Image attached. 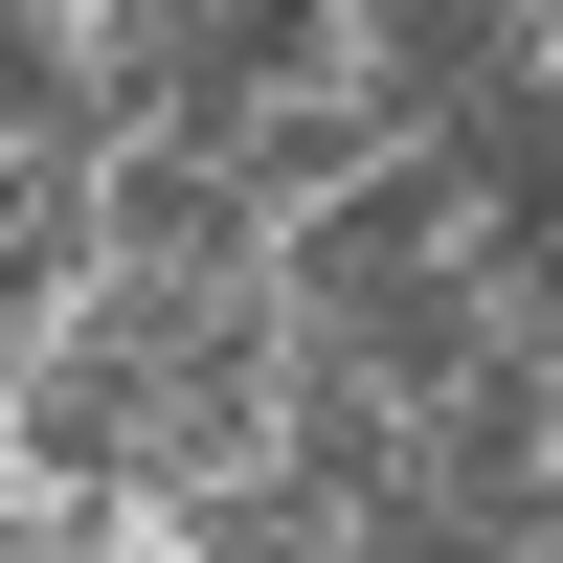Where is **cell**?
Wrapping results in <instances>:
<instances>
[{
  "label": "cell",
  "instance_id": "obj_1",
  "mask_svg": "<svg viewBox=\"0 0 563 563\" xmlns=\"http://www.w3.org/2000/svg\"><path fill=\"white\" fill-rule=\"evenodd\" d=\"M361 0H158V68H135V113H180V135H294V113H361Z\"/></svg>",
  "mask_w": 563,
  "mask_h": 563
}]
</instances>
